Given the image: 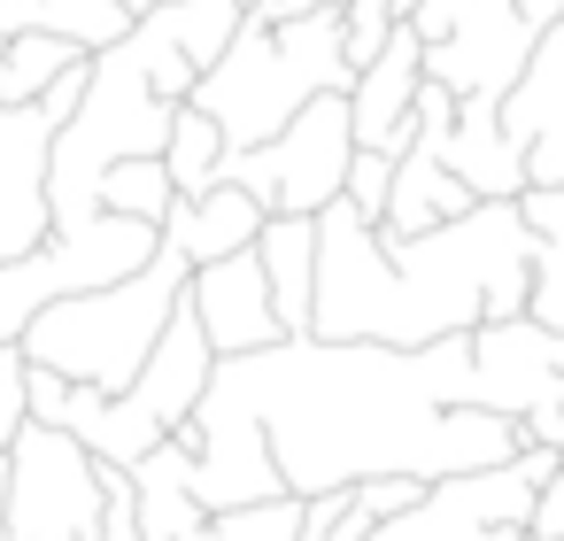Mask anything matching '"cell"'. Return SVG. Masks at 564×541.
<instances>
[{
  "label": "cell",
  "mask_w": 564,
  "mask_h": 541,
  "mask_svg": "<svg viewBox=\"0 0 564 541\" xmlns=\"http://www.w3.org/2000/svg\"><path fill=\"white\" fill-rule=\"evenodd\" d=\"M518 17H525L533 32H556V24H564V0H518Z\"/></svg>",
  "instance_id": "f546056e"
},
{
  "label": "cell",
  "mask_w": 564,
  "mask_h": 541,
  "mask_svg": "<svg viewBox=\"0 0 564 541\" xmlns=\"http://www.w3.org/2000/svg\"><path fill=\"white\" fill-rule=\"evenodd\" d=\"M171 109H178V101H163V94L148 86V71H140V55H132L124 40L86 63V94H78L70 125L55 132V155H47V209H55V232H86V225L109 217V209H101V171H117V163H132V155H163Z\"/></svg>",
  "instance_id": "5b68a950"
},
{
  "label": "cell",
  "mask_w": 564,
  "mask_h": 541,
  "mask_svg": "<svg viewBox=\"0 0 564 541\" xmlns=\"http://www.w3.org/2000/svg\"><path fill=\"white\" fill-rule=\"evenodd\" d=\"M109 472L86 456L63 425H17L0 456V495H9V541H86L109 510Z\"/></svg>",
  "instance_id": "ba28073f"
},
{
  "label": "cell",
  "mask_w": 564,
  "mask_h": 541,
  "mask_svg": "<svg viewBox=\"0 0 564 541\" xmlns=\"http://www.w3.org/2000/svg\"><path fill=\"white\" fill-rule=\"evenodd\" d=\"M356 495H364V510L387 526V518H402V510H417V502H425V479H364Z\"/></svg>",
  "instance_id": "484cf974"
},
{
  "label": "cell",
  "mask_w": 564,
  "mask_h": 541,
  "mask_svg": "<svg viewBox=\"0 0 564 541\" xmlns=\"http://www.w3.org/2000/svg\"><path fill=\"white\" fill-rule=\"evenodd\" d=\"M387 186H394V155H371V148H356L340 202H348V209H356L364 225H379V217H387Z\"/></svg>",
  "instance_id": "d4e9b609"
},
{
  "label": "cell",
  "mask_w": 564,
  "mask_h": 541,
  "mask_svg": "<svg viewBox=\"0 0 564 541\" xmlns=\"http://www.w3.org/2000/svg\"><path fill=\"white\" fill-rule=\"evenodd\" d=\"M541 232L518 202H471L433 232L387 240L348 202L317 209V340H371V348H433L448 333L510 325L533 302Z\"/></svg>",
  "instance_id": "7a4b0ae2"
},
{
  "label": "cell",
  "mask_w": 564,
  "mask_h": 541,
  "mask_svg": "<svg viewBox=\"0 0 564 541\" xmlns=\"http://www.w3.org/2000/svg\"><path fill=\"white\" fill-rule=\"evenodd\" d=\"M410 32L425 47V86H441L448 101H471V109H502V94L518 86V71L541 40L518 17V0H417Z\"/></svg>",
  "instance_id": "52a82bcc"
},
{
  "label": "cell",
  "mask_w": 564,
  "mask_h": 541,
  "mask_svg": "<svg viewBox=\"0 0 564 541\" xmlns=\"http://www.w3.org/2000/svg\"><path fill=\"white\" fill-rule=\"evenodd\" d=\"M256 232H263V209L225 178V186H209L202 202H178L171 217H163V240L186 256V271L194 263H225V256H240V248H256Z\"/></svg>",
  "instance_id": "e0dca14e"
},
{
  "label": "cell",
  "mask_w": 564,
  "mask_h": 541,
  "mask_svg": "<svg viewBox=\"0 0 564 541\" xmlns=\"http://www.w3.org/2000/svg\"><path fill=\"white\" fill-rule=\"evenodd\" d=\"M240 9H248V0H240Z\"/></svg>",
  "instance_id": "d6a6232c"
},
{
  "label": "cell",
  "mask_w": 564,
  "mask_h": 541,
  "mask_svg": "<svg viewBox=\"0 0 564 541\" xmlns=\"http://www.w3.org/2000/svg\"><path fill=\"white\" fill-rule=\"evenodd\" d=\"M178 294H186V256L163 240L132 279H117V286H101V294H63V302H47V310L17 333V348H24V364L63 371L70 387L124 394V387L140 379L148 348L163 340Z\"/></svg>",
  "instance_id": "277c9868"
},
{
  "label": "cell",
  "mask_w": 564,
  "mask_h": 541,
  "mask_svg": "<svg viewBox=\"0 0 564 541\" xmlns=\"http://www.w3.org/2000/svg\"><path fill=\"white\" fill-rule=\"evenodd\" d=\"M256 263H263V286H271L279 333H310V302H317V217H263Z\"/></svg>",
  "instance_id": "ac0fdd59"
},
{
  "label": "cell",
  "mask_w": 564,
  "mask_h": 541,
  "mask_svg": "<svg viewBox=\"0 0 564 541\" xmlns=\"http://www.w3.org/2000/svg\"><path fill=\"white\" fill-rule=\"evenodd\" d=\"M124 479H132L140 541H209V510H202V495H194V456H186L178 433H171L163 448H148Z\"/></svg>",
  "instance_id": "2e32d148"
},
{
  "label": "cell",
  "mask_w": 564,
  "mask_h": 541,
  "mask_svg": "<svg viewBox=\"0 0 564 541\" xmlns=\"http://www.w3.org/2000/svg\"><path fill=\"white\" fill-rule=\"evenodd\" d=\"M495 125H502V140L525 163V194L533 186H564V24L533 40V55H525L518 86L502 94Z\"/></svg>",
  "instance_id": "4fadbf2b"
},
{
  "label": "cell",
  "mask_w": 564,
  "mask_h": 541,
  "mask_svg": "<svg viewBox=\"0 0 564 541\" xmlns=\"http://www.w3.org/2000/svg\"><path fill=\"white\" fill-rule=\"evenodd\" d=\"M448 171L471 186V202H525V163H518V148L502 140V125H495V109H471V101H456V125H448Z\"/></svg>",
  "instance_id": "d6986e66"
},
{
  "label": "cell",
  "mask_w": 564,
  "mask_h": 541,
  "mask_svg": "<svg viewBox=\"0 0 564 541\" xmlns=\"http://www.w3.org/2000/svg\"><path fill=\"white\" fill-rule=\"evenodd\" d=\"M518 433H525V448H564V387H549V394L518 418Z\"/></svg>",
  "instance_id": "4316f807"
},
{
  "label": "cell",
  "mask_w": 564,
  "mask_h": 541,
  "mask_svg": "<svg viewBox=\"0 0 564 541\" xmlns=\"http://www.w3.org/2000/svg\"><path fill=\"white\" fill-rule=\"evenodd\" d=\"M86 541H140V518H132V479H124V472H109V510H101V526H94Z\"/></svg>",
  "instance_id": "83f0119b"
},
{
  "label": "cell",
  "mask_w": 564,
  "mask_h": 541,
  "mask_svg": "<svg viewBox=\"0 0 564 541\" xmlns=\"http://www.w3.org/2000/svg\"><path fill=\"white\" fill-rule=\"evenodd\" d=\"M549 387H564V333L510 317V325H479L471 333V364H464V402L495 410V418H525Z\"/></svg>",
  "instance_id": "7c38bea8"
},
{
  "label": "cell",
  "mask_w": 564,
  "mask_h": 541,
  "mask_svg": "<svg viewBox=\"0 0 564 541\" xmlns=\"http://www.w3.org/2000/svg\"><path fill=\"white\" fill-rule=\"evenodd\" d=\"M525 541H564V479H549L525 510Z\"/></svg>",
  "instance_id": "f1b7e54d"
},
{
  "label": "cell",
  "mask_w": 564,
  "mask_h": 541,
  "mask_svg": "<svg viewBox=\"0 0 564 541\" xmlns=\"http://www.w3.org/2000/svg\"><path fill=\"white\" fill-rule=\"evenodd\" d=\"M356 163V125H348V94H317L310 109H294L286 132H271L263 148L232 155L225 178L263 209V217H317L340 202Z\"/></svg>",
  "instance_id": "8992f818"
},
{
  "label": "cell",
  "mask_w": 564,
  "mask_h": 541,
  "mask_svg": "<svg viewBox=\"0 0 564 541\" xmlns=\"http://www.w3.org/2000/svg\"><path fill=\"white\" fill-rule=\"evenodd\" d=\"M94 55L63 32H17L9 47H0V109H32L47 86H63L70 71H86Z\"/></svg>",
  "instance_id": "ffe728a7"
},
{
  "label": "cell",
  "mask_w": 564,
  "mask_h": 541,
  "mask_svg": "<svg viewBox=\"0 0 564 541\" xmlns=\"http://www.w3.org/2000/svg\"><path fill=\"white\" fill-rule=\"evenodd\" d=\"M471 333L433 348H371L286 333L256 356H217L209 394L256 418L286 495H333L364 479H471L525 448L518 418L464 402Z\"/></svg>",
  "instance_id": "6da1fadb"
},
{
  "label": "cell",
  "mask_w": 564,
  "mask_h": 541,
  "mask_svg": "<svg viewBox=\"0 0 564 541\" xmlns=\"http://www.w3.org/2000/svg\"><path fill=\"white\" fill-rule=\"evenodd\" d=\"M518 209H525V225L541 232V256H533V302H525V317H533V325H549V333H564V186H533Z\"/></svg>",
  "instance_id": "7402d4cb"
},
{
  "label": "cell",
  "mask_w": 564,
  "mask_h": 541,
  "mask_svg": "<svg viewBox=\"0 0 564 541\" xmlns=\"http://www.w3.org/2000/svg\"><path fill=\"white\" fill-rule=\"evenodd\" d=\"M155 248H163V232L140 225V217H101V225H86V232H47L32 256L0 263V348H17V333H24L47 302H63V294H101V286L132 279Z\"/></svg>",
  "instance_id": "9c48e42d"
},
{
  "label": "cell",
  "mask_w": 564,
  "mask_h": 541,
  "mask_svg": "<svg viewBox=\"0 0 564 541\" xmlns=\"http://www.w3.org/2000/svg\"><path fill=\"white\" fill-rule=\"evenodd\" d=\"M225 163H232L225 132H217L194 101H178V109H171V140H163V171H171L178 202H202L209 186H225Z\"/></svg>",
  "instance_id": "44dd1931"
},
{
  "label": "cell",
  "mask_w": 564,
  "mask_h": 541,
  "mask_svg": "<svg viewBox=\"0 0 564 541\" xmlns=\"http://www.w3.org/2000/svg\"><path fill=\"white\" fill-rule=\"evenodd\" d=\"M186 310H194L209 356H256V348L286 340L256 248H240V256H225V263H194V271H186Z\"/></svg>",
  "instance_id": "5bb4252c"
},
{
  "label": "cell",
  "mask_w": 564,
  "mask_h": 541,
  "mask_svg": "<svg viewBox=\"0 0 564 541\" xmlns=\"http://www.w3.org/2000/svg\"><path fill=\"white\" fill-rule=\"evenodd\" d=\"M371 9H379L387 24H410V17H417V0H371Z\"/></svg>",
  "instance_id": "4dcf8cb0"
},
{
  "label": "cell",
  "mask_w": 564,
  "mask_h": 541,
  "mask_svg": "<svg viewBox=\"0 0 564 541\" xmlns=\"http://www.w3.org/2000/svg\"><path fill=\"white\" fill-rule=\"evenodd\" d=\"M417 94H425V47L410 24L387 32V47L348 78V125H356V148L371 155H394L417 140Z\"/></svg>",
  "instance_id": "9a60e30c"
},
{
  "label": "cell",
  "mask_w": 564,
  "mask_h": 541,
  "mask_svg": "<svg viewBox=\"0 0 564 541\" xmlns=\"http://www.w3.org/2000/svg\"><path fill=\"white\" fill-rule=\"evenodd\" d=\"M86 94V71H70L63 86H47L32 109H0V263L32 256L47 232H55V209H47V155H55V132L70 125Z\"/></svg>",
  "instance_id": "8fae6325"
},
{
  "label": "cell",
  "mask_w": 564,
  "mask_h": 541,
  "mask_svg": "<svg viewBox=\"0 0 564 541\" xmlns=\"http://www.w3.org/2000/svg\"><path fill=\"white\" fill-rule=\"evenodd\" d=\"M0 541H9V533H0Z\"/></svg>",
  "instance_id": "1f68e13d"
},
{
  "label": "cell",
  "mask_w": 564,
  "mask_h": 541,
  "mask_svg": "<svg viewBox=\"0 0 564 541\" xmlns=\"http://www.w3.org/2000/svg\"><path fill=\"white\" fill-rule=\"evenodd\" d=\"M209 541H302V495H271L248 510H217Z\"/></svg>",
  "instance_id": "cb8c5ba5"
},
{
  "label": "cell",
  "mask_w": 564,
  "mask_h": 541,
  "mask_svg": "<svg viewBox=\"0 0 564 541\" xmlns=\"http://www.w3.org/2000/svg\"><path fill=\"white\" fill-rule=\"evenodd\" d=\"M101 209H109V217H140V225L163 232V217L178 209V186H171L163 155H132V163L101 171Z\"/></svg>",
  "instance_id": "603a6c76"
},
{
  "label": "cell",
  "mask_w": 564,
  "mask_h": 541,
  "mask_svg": "<svg viewBox=\"0 0 564 541\" xmlns=\"http://www.w3.org/2000/svg\"><path fill=\"white\" fill-rule=\"evenodd\" d=\"M348 55H340V9L317 17H286V24H240L232 47L194 78V109L225 132L232 155L263 148L271 132L294 125V109H310L317 94H348Z\"/></svg>",
  "instance_id": "3957f363"
},
{
  "label": "cell",
  "mask_w": 564,
  "mask_h": 541,
  "mask_svg": "<svg viewBox=\"0 0 564 541\" xmlns=\"http://www.w3.org/2000/svg\"><path fill=\"white\" fill-rule=\"evenodd\" d=\"M549 479H556V448H518L495 472L433 479L417 510L371 526L364 541H510V533H525V510Z\"/></svg>",
  "instance_id": "30bf717a"
}]
</instances>
